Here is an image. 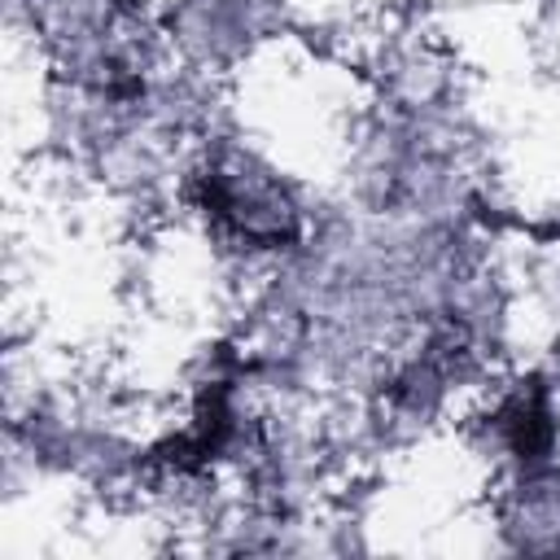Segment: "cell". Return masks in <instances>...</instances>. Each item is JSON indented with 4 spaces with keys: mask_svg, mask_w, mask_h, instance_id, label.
Returning a JSON list of instances; mask_svg holds the SVG:
<instances>
[{
    "mask_svg": "<svg viewBox=\"0 0 560 560\" xmlns=\"http://www.w3.org/2000/svg\"><path fill=\"white\" fill-rule=\"evenodd\" d=\"M206 206L228 219L249 241H284L289 236V201L271 188L267 175L249 171H210L206 175Z\"/></svg>",
    "mask_w": 560,
    "mask_h": 560,
    "instance_id": "obj_1",
    "label": "cell"
},
{
    "mask_svg": "<svg viewBox=\"0 0 560 560\" xmlns=\"http://www.w3.org/2000/svg\"><path fill=\"white\" fill-rule=\"evenodd\" d=\"M508 429H512V446H516L521 455H538V451H547L551 424H547V407H542L538 398H521V402L512 407Z\"/></svg>",
    "mask_w": 560,
    "mask_h": 560,
    "instance_id": "obj_2",
    "label": "cell"
}]
</instances>
